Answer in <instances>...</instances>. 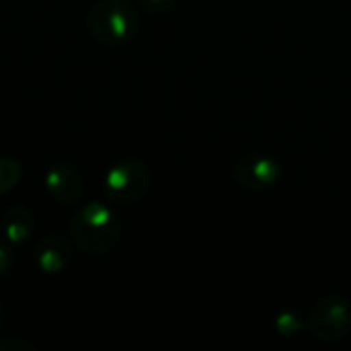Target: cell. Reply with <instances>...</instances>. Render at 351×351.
Instances as JSON below:
<instances>
[{"mask_svg":"<svg viewBox=\"0 0 351 351\" xmlns=\"http://www.w3.org/2000/svg\"><path fill=\"white\" fill-rule=\"evenodd\" d=\"M150 183L152 175L140 158H123L105 175V199L113 206H136L148 193Z\"/></svg>","mask_w":351,"mask_h":351,"instance_id":"obj_4","label":"cell"},{"mask_svg":"<svg viewBox=\"0 0 351 351\" xmlns=\"http://www.w3.org/2000/svg\"><path fill=\"white\" fill-rule=\"evenodd\" d=\"M14 267V255L4 241H0V278L8 276Z\"/></svg>","mask_w":351,"mask_h":351,"instance_id":"obj_13","label":"cell"},{"mask_svg":"<svg viewBox=\"0 0 351 351\" xmlns=\"http://www.w3.org/2000/svg\"><path fill=\"white\" fill-rule=\"evenodd\" d=\"M33 343L23 337H2L0 351H33Z\"/></svg>","mask_w":351,"mask_h":351,"instance_id":"obj_12","label":"cell"},{"mask_svg":"<svg viewBox=\"0 0 351 351\" xmlns=\"http://www.w3.org/2000/svg\"><path fill=\"white\" fill-rule=\"evenodd\" d=\"M45 189L60 206H72L82 195V177L68 162H56L45 173Z\"/></svg>","mask_w":351,"mask_h":351,"instance_id":"obj_6","label":"cell"},{"mask_svg":"<svg viewBox=\"0 0 351 351\" xmlns=\"http://www.w3.org/2000/svg\"><path fill=\"white\" fill-rule=\"evenodd\" d=\"M306 331L313 339L333 346L351 335V300L339 294L323 296L306 317Z\"/></svg>","mask_w":351,"mask_h":351,"instance_id":"obj_3","label":"cell"},{"mask_svg":"<svg viewBox=\"0 0 351 351\" xmlns=\"http://www.w3.org/2000/svg\"><path fill=\"white\" fill-rule=\"evenodd\" d=\"M0 230L8 245L27 243L33 232V212L23 204H14L6 208L0 218Z\"/></svg>","mask_w":351,"mask_h":351,"instance_id":"obj_8","label":"cell"},{"mask_svg":"<svg viewBox=\"0 0 351 351\" xmlns=\"http://www.w3.org/2000/svg\"><path fill=\"white\" fill-rule=\"evenodd\" d=\"M21 179V165L14 158L0 156V195L8 193Z\"/></svg>","mask_w":351,"mask_h":351,"instance_id":"obj_10","label":"cell"},{"mask_svg":"<svg viewBox=\"0 0 351 351\" xmlns=\"http://www.w3.org/2000/svg\"><path fill=\"white\" fill-rule=\"evenodd\" d=\"M274 327H276L278 335H282V337H294V335H298L302 329H306V321H304L296 311L286 308V311H282V313L276 317Z\"/></svg>","mask_w":351,"mask_h":351,"instance_id":"obj_9","label":"cell"},{"mask_svg":"<svg viewBox=\"0 0 351 351\" xmlns=\"http://www.w3.org/2000/svg\"><path fill=\"white\" fill-rule=\"evenodd\" d=\"M232 175L243 189L261 193L278 185L282 179V167L274 156L265 152H249L237 160Z\"/></svg>","mask_w":351,"mask_h":351,"instance_id":"obj_5","label":"cell"},{"mask_svg":"<svg viewBox=\"0 0 351 351\" xmlns=\"http://www.w3.org/2000/svg\"><path fill=\"white\" fill-rule=\"evenodd\" d=\"M138 23V12L128 0H99L86 14L88 33L107 47H119L132 41Z\"/></svg>","mask_w":351,"mask_h":351,"instance_id":"obj_2","label":"cell"},{"mask_svg":"<svg viewBox=\"0 0 351 351\" xmlns=\"http://www.w3.org/2000/svg\"><path fill=\"white\" fill-rule=\"evenodd\" d=\"M72 259V245L68 239L60 234L43 237L33 249V261L37 269L43 274H60L70 265Z\"/></svg>","mask_w":351,"mask_h":351,"instance_id":"obj_7","label":"cell"},{"mask_svg":"<svg viewBox=\"0 0 351 351\" xmlns=\"http://www.w3.org/2000/svg\"><path fill=\"white\" fill-rule=\"evenodd\" d=\"M4 319H6V308H4L2 298H0V329H2V325H4Z\"/></svg>","mask_w":351,"mask_h":351,"instance_id":"obj_14","label":"cell"},{"mask_svg":"<svg viewBox=\"0 0 351 351\" xmlns=\"http://www.w3.org/2000/svg\"><path fill=\"white\" fill-rule=\"evenodd\" d=\"M177 0H136V4L148 14H162L175 6Z\"/></svg>","mask_w":351,"mask_h":351,"instance_id":"obj_11","label":"cell"},{"mask_svg":"<svg viewBox=\"0 0 351 351\" xmlns=\"http://www.w3.org/2000/svg\"><path fill=\"white\" fill-rule=\"evenodd\" d=\"M70 237L82 253L105 255L121 237V220L109 204L88 202L72 214Z\"/></svg>","mask_w":351,"mask_h":351,"instance_id":"obj_1","label":"cell"}]
</instances>
